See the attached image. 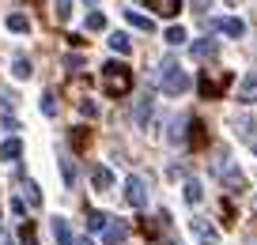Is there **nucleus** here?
<instances>
[{
    "instance_id": "nucleus-17",
    "label": "nucleus",
    "mask_w": 257,
    "mask_h": 245,
    "mask_svg": "<svg viewBox=\"0 0 257 245\" xmlns=\"http://www.w3.org/2000/svg\"><path fill=\"white\" fill-rule=\"evenodd\" d=\"M219 31L223 34H231V38H242V34H246V23H242V19H234V16H227V19H219Z\"/></svg>"
},
{
    "instance_id": "nucleus-1",
    "label": "nucleus",
    "mask_w": 257,
    "mask_h": 245,
    "mask_svg": "<svg viewBox=\"0 0 257 245\" xmlns=\"http://www.w3.org/2000/svg\"><path fill=\"white\" fill-rule=\"evenodd\" d=\"M212 170H216V177L227 185V192H246V177L238 174V166H234V158L227 155H216V162H212Z\"/></svg>"
},
{
    "instance_id": "nucleus-13",
    "label": "nucleus",
    "mask_w": 257,
    "mask_h": 245,
    "mask_svg": "<svg viewBox=\"0 0 257 245\" xmlns=\"http://www.w3.org/2000/svg\"><path fill=\"white\" fill-rule=\"evenodd\" d=\"M182 196H185V204H201V200H204V189H201V181H197V177H189V181L182 185Z\"/></svg>"
},
{
    "instance_id": "nucleus-34",
    "label": "nucleus",
    "mask_w": 257,
    "mask_h": 245,
    "mask_svg": "<svg viewBox=\"0 0 257 245\" xmlns=\"http://www.w3.org/2000/svg\"><path fill=\"white\" fill-rule=\"evenodd\" d=\"M253 151H257V143H253Z\"/></svg>"
},
{
    "instance_id": "nucleus-15",
    "label": "nucleus",
    "mask_w": 257,
    "mask_h": 245,
    "mask_svg": "<svg viewBox=\"0 0 257 245\" xmlns=\"http://www.w3.org/2000/svg\"><path fill=\"white\" fill-rule=\"evenodd\" d=\"M152 98H140V102H137V110H133V125H137V128H144L148 125V117H152Z\"/></svg>"
},
{
    "instance_id": "nucleus-12",
    "label": "nucleus",
    "mask_w": 257,
    "mask_h": 245,
    "mask_svg": "<svg viewBox=\"0 0 257 245\" xmlns=\"http://www.w3.org/2000/svg\"><path fill=\"white\" fill-rule=\"evenodd\" d=\"M53 237H57V245H76L72 230H68V222H64V215H53Z\"/></svg>"
},
{
    "instance_id": "nucleus-25",
    "label": "nucleus",
    "mask_w": 257,
    "mask_h": 245,
    "mask_svg": "<svg viewBox=\"0 0 257 245\" xmlns=\"http://www.w3.org/2000/svg\"><path fill=\"white\" fill-rule=\"evenodd\" d=\"M38 106H42V113H46V117H57V98L49 95V91L42 95V102H38Z\"/></svg>"
},
{
    "instance_id": "nucleus-11",
    "label": "nucleus",
    "mask_w": 257,
    "mask_h": 245,
    "mask_svg": "<svg viewBox=\"0 0 257 245\" xmlns=\"http://www.w3.org/2000/svg\"><path fill=\"white\" fill-rule=\"evenodd\" d=\"M19 155H23V140L19 136H8V140L0 143V162H16Z\"/></svg>"
},
{
    "instance_id": "nucleus-22",
    "label": "nucleus",
    "mask_w": 257,
    "mask_h": 245,
    "mask_svg": "<svg viewBox=\"0 0 257 245\" xmlns=\"http://www.w3.org/2000/svg\"><path fill=\"white\" fill-rule=\"evenodd\" d=\"M12 76L16 79H31L34 76V68H31V61H27V57H19L16 64H12Z\"/></svg>"
},
{
    "instance_id": "nucleus-32",
    "label": "nucleus",
    "mask_w": 257,
    "mask_h": 245,
    "mask_svg": "<svg viewBox=\"0 0 257 245\" xmlns=\"http://www.w3.org/2000/svg\"><path fill=\"white\" fill-rule=\"evenodd\" d=\"M253 211H257V196H253Z\"/></svg>"
},
{
    "instance_id": "nucleus-19",
    "label": "nucleus",
    "mask_w": 257,
    "mask_h": 245,
    "mask_svg": "<svg viewBox=\"0 0 257 245\" xmlns=\"http://www.w3.org/2000/svg\"><path fill=\"white\" fill-rule=\"evenodd\" d=\"M234 125H238V136H242V140L253 143V136H257V121H249V117H234Z\"/></svg>"
},
{
    "instance_id": "nucleus-21",
    "label": "nucleus",
    "mask_w": 257,
    "mask_h": 245,
    "mask_svg": "<svg viewBox=\"0 0 257 245\" xmlns=\"http://www.w3.org/2000/svg\"><path fill=\"white\" fill-rule=\"evenodd\" d=\"M61 174H64V185L72 189V185H76V162L68 155H61Z\"/></svg>"
},
{
    "instance_id": "nucleus-28",
    "label": "nucleus",
    "mask_w": 257,
    "mask_h": 245,
    "mask_svg": "<svg viewBox=\"0 0 257 245\" xmlns=\"http://www.w3.org/2000/svg\"><path fill=\"white\" fill-rule=\"evenodd\" d=\"M23 245H38V241H34V226H31V222H23Z\"/></svg>"
},
{
    "instance_id": "nucleus-10",
    "label": "nucleus",
    "mask_w": 257,
    "mask_h": 245,
    "mask_svg": "<svg viewBox=\"0 0 257 245\" xmlns=\"http://www.w3.org/2000/svg\"><path fill=\"white\" fill-rule=\"evenodd\" d=\"M125 23L133 27V31H144V34H155V19L140 16V12H133V8H125Z\"/></svg>"
},
{
    "instance_id": "nucleus-9",
    "label": "nucleus",
    "mask_w": 257,
    "mask_h": 245,
    "mask_svg": "<svg viewBox=\"0 0 257 245\" xmlns=\"http://www.w3.org/2000/svg\"><path fill=\"white\" fill-rule=\"evenodd\" d=\"M238 102H257V72H246L242 76V83H238Z\"/></svg>"
},
{
    "instance_id": "nucleus-4",
    "label": "nucleus",
    "mask_w": 257,
    "mask_h": 245,
    "mask_svg": "<svg viewBox=\"0 0 257 245\" xmlns=\"http://www.w3.org/2000/svg\"><path fill=\"white\" fill-rule=\"evenodd\" d=\"M189 234L197 237V241H201V245H216V241H219L216 226H212L208 219H201V215H193V219H189Z\"/></svg>"
},
{
    "instance_id": "nucleus-7",
    "label": "nucleus",
    "mask_w": 257,
    "mask_h": 245,
    "mask_svg": "<svg viewBox=\"0 0 257 245\" xmlns=\"http://www.w3.org/2000/svg\"><path fill=\"white\" fill-rule=\"evenodd\" d=\"M189 53L197 57V61H212V57L219 53V42H216V38H197V42L189 46Z\"/></svg>"
},
{
    "instance_id": "nucleus-3",
    "label": "nucleus",
    "mask_w": 257,
    "mask_h": 245,
    "mask_svg": "<svg viewBox=\"0 0 257 245\" xmlns=\"http://www.w3.org/2000/svg\"><path fill=\"white\" fill-rule=\"evenodd\" d=\"M102 87L110 91V95H125V91L133 87V76H128V68H125V64H117V61L102 64Z\"/></svg>"
},
{
    "instance_id": "nucleus-8",
    "label": "nucleus",
    "mask_w": 257,
    "mask_h": 245,
    "mask_svg": "<svg viewBox=\"0 0 257 245\" xmlns=\"http://www.w3.org/2000/svg\"><path fill=\"white\" fill-rule=\"evenodd\" d=\"M91 185H95L98 192L113 189V170H110V166H102V162H98V166H91Z\"/></svg>"
},
{
    "instance_id": "nucleus-26",
    "label": "nucleus",
    "mask_w": 257,
    "mask_h": 245,
    "mask_svg": "<svg viewBox=\"0 0 257 245\" xmlns=\"http://www.w3.org/2000/svg\"><path fill=\"white\" fill-rule=\"evenodd\" d=\"M83 27H87V31H102V27H106V16H102V12H91Z\"/></svg>"
},
{
    "instance_id": "nucleus-16",
    "label": "nucleus",
    "mask_w": 257,
    "mask_h": 245,
    "mask_svg": "<svg viewBox=\"0 0 257 245\" xmlns=\"http://www.w3.org/2000/svg\"><path fill=\"white\" fill-rule=\"evenodd\" d=\"M144 4L159 16H178V8H182V0H144Z\"/></svg>"
},
{
    "instance_id": "nucleus-18",
    "label": "nucleus",
    "mask_w": 257,
    "mask_h": 245,
    "mask_svg": "<svg viewBox=\"0 0 257 245\" xmlns=\"http://www.w3.org/2000/svg\"><path fill=\"white\" fill-rule=\"evenodd\" d=\"M106 42H110L113 53H133V38H128V34H121V31H113Z\"/></svg>"
},
{
    "instance_id": "nucleus-29",
    "label": "nucleus",
    "mask_w": 257,
    "mask_h": 245,
    "mask_svg": "<svg viewBox=\"0 0 257 245\" xmlns=\"http://www.w3.org/2000/svg\"><path fill=\"white\" fill-rule=\"evenodd\" d=\"M208 4L212 0H193V12H208Z\"/></svg>"
},
{
    "instance_id": "nucleus-27",
    "label": "nucleus",
    "mask_w": 257,
    "mask_h": 245,
    "mask_svg": "<svg viewBox=\"0 0 257 245\" xmlns=\"http://www.w3.org/2000/svg\"><path fill=\"white\" fill-rule=\"evenodd\" d=\"M163 38H167L170 46H182V42H185V31H182V27H170V31L163 34Z\"/></svg>"
},
{
    "instance_id": "nucleus-20",
    "label": "nucleus",
    "mask_w": 257,
    "mask_h": 245,
    "mask_svg": "<svg viewBox=\"0 0 257 245\" xmlns=\"http://www.w3.org/2000/svg\"><path fill=\"white\" fill-rule=\"evenodd\" d=\"M19 189H23V200H27L31 207H38V204H42V192H38V185H34V181H23Z\"/></svg>"
},
{
    "instance_id": "nucleus-14",
    "label": "nucleus",
    "mask_w": 257,
    "mask_h": 245,
    "mask_svg": "<svg viewBox=\"0 0 257 245\" xmlns=\"http://www.w3.org/2000/svg\"><path fill=\"white\" fill-rule=\"evenodd\" d=\"M4 27H8L12 34H27V31H31V19H27L23 12H12V16L4 19Z\"/></svg>"
},
{
    "instance_id": "nucleus-30",
    "label": "nucleus",
    "mask_w": 257,
    "mask_h": 245,
    "mask_svg": "<svg viewBox=\"0 0 257 245\" xmlns=\"http://www.w3.org/2000/svg\"><path fill=\"white\" fill-rule=\"evenodd\" d=\"M0 245H8V234H4V222H0Z\"/></svg>"
},
{
    "instance_id": "nucleus-24",
    "label": "nucleus",
    "mask_w": 257,
    "mask_h": 245,
    "mask_svg": "<svg viewBox=\"0 0 257 245\" xmlns=\"http://www.w3.org/2000/svg\"><path fill=\"white\" fill-rule=\"evenodd\" d=\"M53 16H57V23H68V16H72V0H57Z\"/></svg>"
},
{
    "instance_id": "nucleus-6",
    "label": "nucleus",
    "mask_w": 257,
    "mask_h": 245,
    "mask_svg": "<svg viewBox=\"0 0 257 245\" xmlns=\"http://www.w3.org/2000/svg\"><path fill=\"white\" fill-rule=\"evenodd\" d=\"M125 237H128V222H125V219H113V215H110V226L102 230V241H106V245H121Z\"/></svg>"
},
{
    "instance_id": "nucleus-23",
    "label": "nucleus",
    "mask_w": 257,
    "mask_h": 245,
    "mask_svg": "<svg viewBox=\"0 0 257 245\" xmlns=\"http://www.w3.org/2000/svg\"><path fill=\"white\" fill-rule=\"evenodd\" d=\"M106 226H110V215H102V211H91L87 215V230H95V234H98V230H106Z\"/></svg>"
},
{
    "instance_id": "nucleus-5",
    "label": "nucleus",
    "mask_w": 257,
    "mask_h": 245,
    "mask_svg": "<svg viewBox=\"0 0 257 245\" xmlns=\"http://www.w3.org/2000/svg\"><path fill=\"white\" fill-rule=\"evenodd\" d=\"M125 200H128L133 207H148V181H144V177L133 174V177L125 181Z\"/></svg>"
},
{
    "instance_id": "nucleus-2",
    "label": "nucleus",
    "mask_w": 257,
    "mask_h": 245,
    "mask_svg": "<svg viewBox=\"0 0 257 245\" xmlns=\"http://www.w3.org/2000/svg\"><path fill=\"white\" fill-rule=\"evenodd\" d=\"M159 83H163V95H185L189 91V76L178 68V61L159 64Z\"/></svg>"
},
{
    "instance_id": "nucleus-33",
    "label": "nucleus",
    "mask_w": 257,
    "mask_h": 245,
    "mask_svg": "<svg viewBox=\"0 0 257 245\" xmlns=\"http://www.w3.org/2000/svg\"><path fill=\"white\" fill-rule=\"evenodd\" d=\"M87 4H98V0H87Z\"/></svg>"
},
{
    "instance_id": "nucleus-31",
    "label": "nucleus",
    "mask_w": 257,
    "mask_h": 245,
    "mask_svg": "<svg viewBox=\"0 0 257 245\" xmlns=\"http://www.w3.org/2000/svg\"><path fill=\"white\" fill-rule=\"evenodd\" d=\"M80 245H95V241H91V237H83V241H80Z\"/></svg>"
}]
</instances>
